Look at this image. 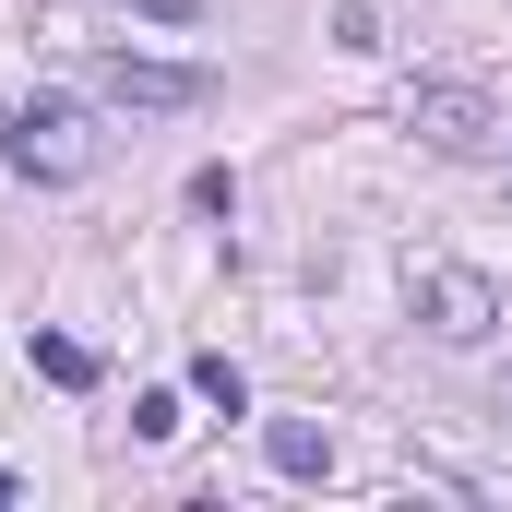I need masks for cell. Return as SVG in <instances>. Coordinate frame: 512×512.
Returning <instances> with one entry per match:
<instances>
[{
  "instance_id": "cell-1",
  "label": "cell",
  "mask_w": 512,
  "mask_h": 512,
  "mask_svg": "<svg viewBox=\"0 0 512 512\" xmlns=\"http://www.w3.org/2000/svg\"><path fill=\"white\" fill-rule=\"evenodd\" d=\"M0 155L24 167V179H48V191H72V179H96V131H84V96H24L12 120H0Z\"/></svg>"
},
{
  "instance_id": "cell-2",
  "label": "cell",
  "mask_w": 512,
  "mask_h": 512,
  "mask_svg": "<svg viewBox=\"0 0 512 512\" xmlns=\"http://www.w3.org/2000/svg\"><path fill=\"white\" fill-rule=\"evenodd\" d=\"M84 96H108V108H203L215 96V72H191V60H131V48H96L84 60Z\"/></svg>"
},
{
  "instance_id": "cell-3",
  "label": "cell",
  "mask_w": 512,
  "mask_h": 512,
  "mask_svg": "<svg viewBox=\"0 0 512 512\" xmlns=\"http://www.w3.org/2000/svg\"><path fill=\"white\" fill-rule=\"evenodd\" d=\"M417 322H429L441 346H477V334L501 322V286L465 274V262H429V274H417Z\"/></svg>"
},
{
  "instance_id": "cell-4",
  "label": "cell",
  "mask_w": 512,
  "mask_h": 512,
  "mask_svg": "<svg viewBox=\"0 0 512 512\" xmlns=\"http://www.w3.org/2000/svg\"><path fill=\"white\" fill-rule=\"evenodd\" d=\"M405 131H429L441 155H477V143L501 131V108H489L477 84H417V96H405Z\"/></svg>"
},
{
  "instance_id": "cell-5",
  "label": "cell",
  "mask_w": 512,
  "mask_h": 512,
  "mask_svg": "<svg viewBox=\"0 0 512 512\" xmlns=\"http://www.w3.org/2000/svg\"><path fill=\"white\" fill-rule=\"evenodd\" d=\"M262 453H274V477H298V489H310V477H334V429H322V417H274V429H262Z\"/></svg>"
},
{
  "instance_id": "cell-6",
  "label": "cell",
  "mask_w": 512,
  "mask_h": 512,
  "mask_svg": "<svg viewBox=\"0 0 512 512\" xmlns=\"http://www.w3.org/2000/svg\"><path fill=\"white\" fill-rule=\"evenodd\" d=\"M24 358H36V370H48V382H60V393H96V370H108V358H96L84 334H36Z\"/></svg>"
},
{
  "instance_id": "cell-7",
  "label": "cell",
  "mask_w": 512,
  "mask_h": 512,
  "mask_svg": "<svg viewBox=\"0 0 512 512\" xmlns=\"http://www.w3.org/2000/svg\"><path fill=\"white\" fill-rule=\"evenodd\" d=\"M191 393H203L215 417H251V382H239V358H191Z\"/></svg>"
},
{
  "instance_id": "cell-8",
  "label": "cell",
  "mask_w": 512,
  "mask_h": 512,
  "mask_svg": "<svg viewBox=\"0 0 512 512\" xmlns=\"http://www.w3.org/2000/svg\"><path fill=\"white\" fill-rule=\"evenodd\" d=\"M131 441H179V393H143L131 405Z\"/></svg>"
},
{
  "instance_id": "cell-9",
  "label": "cell",
  "mask_w": 512,
  "mask_h": 512,
  "mask_svg": "<svg viewBox=\"0 0 512 512\" xmlns=\"http://www.w3.org/2000/svg\"><path fill=\"white\" fill-rule=\"evenodd\" d=\"M131 12H155V24H203V0H131Z\"/></svg>"
},
{
  "instance_id": "cell-10",
  "label": "cell",
  "mask_w": 512,
  "mask_h": 512,
  "mask_svg": "<svg viewBox=\"0 0 512 512\" xmlns=\"http://www.w3.org/2000/svg\"><path fill=\"white\" fill-rule=\"evenodd\" d=\"M0 512H12V465H0Z\"/></svg>"
}]
</instances>
